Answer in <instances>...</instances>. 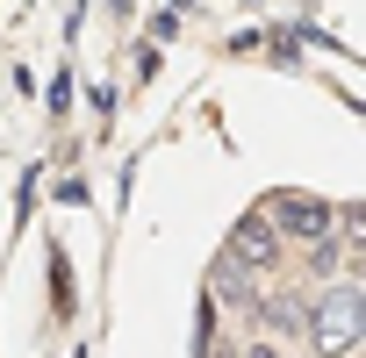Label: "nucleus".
I'll return each instance as SVG.
<instances>
[{"label":"nucleus","mask_w":366,"mask_h":358,"mask_svg":"<svg viewBox=\"0 0 366 358\" xmlns=\"http://www.w3.org/2000/svg\"><path fill=\"white\" fill-rule=\"evenodd\" d=\"M230 258L252 272V280H266V272H280V258H287V244H280V230L266 223V208H252V215H237L230 223Z\"/></svg>","instance_id":"nucleus-3"},{"label":"nucleus","mask_w":366,"mask_h":358,"mask_svg":"<svg viewBox=\"0 0 366 358\" xmlns=\"http://www.w3.org/2000/svg\"><path fill=\"white\" fill-rule=\"evenodd\" d=\"M302 329H309L316 358H352L359 337H366V294H359V280H330L316 301H302Z\"/></svg>","instance_id":"nucleus-1"},{"label":"nucleus","mask_w":366,"mask_h":358,"mask_svg":"<svg viewBox=\"0 0 366 358\" xmlns=\"http://www.w3.org/2000/svg\"><path fill=\"white\" fill-rule=\"evenodd\" d=\"M244 358H287V351H280L273 337H252V344H244Z\"/></svg>","instance_id":"nucleus-5"},{"label":"nucleus","mask_w":366,"mask_h":358,"mask_svg":"<svg viewBox=\"0 0 366 358\" xmlns=\"http://www.w3.org/2000/svg\"><path fill=\"white\" fill-rule=\"evenodd\" d=\"M266 223L280 230V244H323V237H337V208L323 194H295V187L266 201Z\"/></svg>","instance_id":"nucleus-2"},{"label":"nucleus","mask_w":366,"mask_h":358,"mask_svg":"<svg viewBox=\"0 0 366 358\" xmlns=\"http://www.w3.org/2000/svg\"><path fill=\"white\" fill-rule=\"evenodd\" d=\"M209 294H216L223 308H252V315H259V280H252L237 258H223V265H216V287H209Z\"/></svg>","instance_id":"nucleus-4"}]
</instances>
